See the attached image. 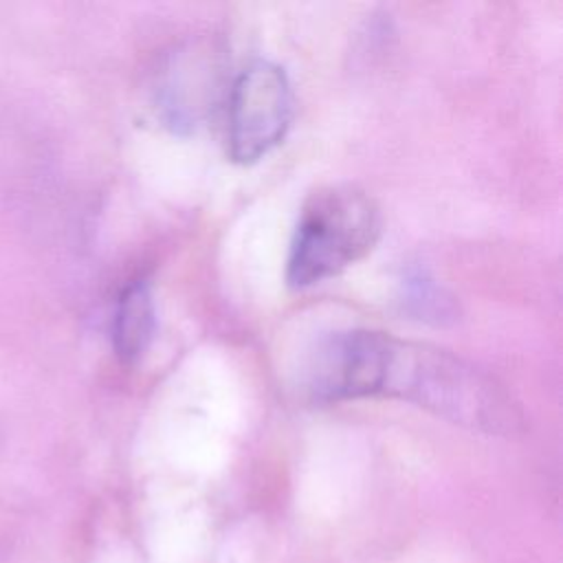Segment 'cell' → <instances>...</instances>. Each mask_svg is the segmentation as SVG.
Instances as JSON below:
<instances>
[{
	"mask_svg": "<svg viewBox=\"0 0 563 563\" xmlns=\"http://www.w3.org/2000/svg\"><path fill=\"white\" fill-rule=\"evenodd\" d=\"M222 90V51L209 40H194L163 57L154 79V108L172 132L191 134L211 119Z\"/></svg>",
	"mask_w": 563,
	"mask_h": 563,
	"instance_id": "obj_4",
	"label": "cell"
},
{
	"mask_svg": "<svg viewBox=\"0 0 563 563\" xmlns=\"http://www.w3.org/2000/svg\"><path fill=\"white\" fill-rule=\"evenodd\" d=\"M380 211L354 185H325L312 191L299 213L286 262V282L308 288L365 257L380 238Z\"/></svg>",
	"mask_w": 563,
	"mask_h": 563,
	"instance_id": "obj_2",
	"label": "cell"
},
{
	"mask_svg": "<svg viewBox=\"0 0 563 563\" xmlns=\"http://www.w3.org/2000/svg\"><path fill=\"white\" fill-rule=\"evenodd\" d=\"M156 334V306L145 279H136L119 295L112 319V345L123 363H136Z\"/></svg>",
	"mask_w": 563,
	"mask_h": 563,
	"instance_id": "obj_5",
	"label": "cell"
},
{
	"mask_svg": "<svg viewBox=\"0 0 563 563\" xmlns=\"http://www.w3.org/2000/svg\"><path fill=\"white\" fill-rule=\"evenodd\" d=\"M306 383L317 402L398 398L484 433H510L519 422L501 385L473 363L374 330H345L325 339L310 361Z\"/></svg>",
	"mask_w": 563,
	"mask_h": 563,
	"instance_id": "obj_1",
	"label": "cell"
},
{
	"mask_svg": "<svg viewBox=\"0 0 563 563\" xmlns=\"http://www.w3.org/2000/svg\"><path fill=\"white\" fill-rule=\"evenodd\" d=\"M400 306L402 310L424 323L444 325L457 319V303L453 295L438 284L424 268H416L400 282Z\"/></svg>",
	"mask_w": 563,
	"mask_h": 563,
	"instance_id": "obj_6",
	"label": "cell"
},
{
	"mask_svg": "<svg viewBox=\"0 0 563 563\" xmlns=\"http://www.w3.org/2000/svg\"><path fill=\"white\" fill-rule=\"evenodd\" d=\"M227 150L231 161L251 165L271 154L292 121V90L282 66L257 59L229 88Z\"/></svg>",
	"mask_w": 563,
	"mask_h": 563,
	"instance_id": "obj_3",
	"label": "cell"
}]
</instances>
